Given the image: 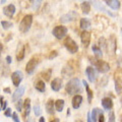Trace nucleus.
<instances>
[{"label": "nucleus", "mask_w": 122, "mask_h": 122, "mask_svg": "<svg viewBox=\"0 0 122 122\" xmlns=\"http://www.w3.org/2000/svg\"><path fill=\"white\" fill-rule=\"evenodd\" d=\"M65 91L68 95H77V93H81V83L77 77H73L69 79L66 83Z\"/></svg>", "instance_id": "obj_1"}, {"label": "nucleus", "mask_w": 122, "mask_h": 122, "mask_svg": "<svg viewBox=\"0 0 122 122\" xmlns=\"http://www.w3.org/2000/svg\"><path fill=\"white\" fill-rule=\"evenodd\" d=\"M90 62L93 64L95 69H96L98 72H101V73H106L110 70V65L106 61H103L100 59H93L92 57H90Z\"/></svg>", "instance_id": "obj_2"}, {"label": "nucleus", "mask_w": 122, "mask_h": 122, "mask_svg": "<svg viewBox=\"0 0 122 122\" xmlns=\"http://www.w3.org/2000/svg\"><path fill=\"white\" fill-rule=\"evenodd\" d=\"M33 24V15L26 14L22 17V20L20 24V30L21 33H28Z\"/></svg>", "instance_id": "obj_3"}, {"label": "nucleus", "mask_w": 122, "mask_h": 122, "mask_svg": "<svg viewBox=\"0 0 122 122\" xmlns=\"http://www.w3.org/2000/svg\"><path fill=\"white\" fill-rule=\"evenodd\" d=\"M63 45H64V47L66 48V50L69 53H71V54H74V53H76L78 51L77 44H76L74 42V40L72 39V38H70V37H67L66 39L64 40Z\"/></svg>", "instance_id": "obj_4"}, {"label": "nucleus", "mask_w": 122, "mask_h": 122, "mask_svg": "<svg viewBox=\"0 0 122 122\" xmlns=\"http://www.w3.org/2000/svg\"><path fill=\"white\" fill-rule=\"evenodd\" d=\"M67 32H68V30H67L66 26H64V25H57V26H55V28L53 29L52 34H53V36H54L56 39L61 40V39H63V38L67 35Z\"/></svg>", "instance_id": "obj_5"}, {"label": "nucleus", "mask_w": 122, "mask_h": 122, "mask_svg": "<svg viewBox=\"0 0 122 122\" xmlns=\"http://www.w3.org/2000/svg\"><path fill=\"white\" fill-rule=\"evenodd\" d=\"M86 75L90 82H95L98 77V71L92 66H87L86 68Z\"/></svg>", "instance_id": "obj_6"}, {"label": "nucleus", "mask_w": 122, "mask_h": 122, "mask_svg": "<svg viewBox=\"0 0 122 122\" xmlns=\"http://www.w3.org/2000/svg\"><path fill=\"white\" fill-rule=\"evenodd\" d=\"M38 63H39V61H38V59L36 58V57H33L32 59H30L28 63H26L25 65V71L28 74H33L34 72H35L36 70V67L38 65Z\"/></svg>", "instance_id": "obj_7"}, {"label": "nucleus", "mask_w": 122, "mask_h": 122, "mask_svg": "<svg viewBox=\"0 0 122 122\" xmlns=\"http://www.w3.org/2000/svg\"><path fill=\"white\" fill-rule=\"evenodd\" d=\"M22 79H24V74H22V72L20 70L14 71L13 73L11 74V81H12V83L14 86L18 87V86H20V82L22 81Z\"/></svg>", "instance_id": "obj_8"}, {"label": "nucleus", "mask_w": 122, "mask_h": 122, "mask_svg": "<svg viewBox=\"0 0 122 122\" xmlns=\"http://www.w3.org/2000/svg\"><path fill=\"white\" fill-rule=\"evenodd\" d=\"M77 18V13L75 11H70L68 13H65L63 14L62 16L60 17V22L61 24H66V22H69V21H72Z\"/></svg>", "instance_id": "obj_9"}, {"label": "nucleus", "mask_w": 122, "mask_h": 122, "mask_svg": "<svg viewBox=\"0 0 122 122\" xmlns=\"http://www.w3.org/2000/svg\"><path fill=\"white\" fill-rule=\"evenodd\" d=\"M81 41L85 48L89 47L91 43V33L87 32V30H82V33L81 34Z\"/></svg>", "instance_id": "obj_10"}, {"label": "nucleus", "mask_w": 122, "mask_h": 122, "mask_svg": "<svg viewBox=\"0 0 122 122\" xmlns=\"http://www.w3.org/2000/svg\"><path fill=\"white\" fill-rule=\"evenodd\" d=\"M15 6H14V4H8L7 6H5L4 8H3V13H4L7 17H9V18H12L13 17V15H14V13H15Z\"/></svg>", "instance_id": "obj_11"}, {"label": "nucleus", "mask_w": 122, "mask_h": 122, "mask_svg": "<svg viewBox=\"0 0 122 122\" xmlns=\"http://www.w3.org/2000/svg\"><path fill=\"white\" fill-rule=\"evenodd\" d=\"M62 86H63V81H62V79L59 77L54 78L51 82V89L54 92H59Z\"/></svg>", "instance_id": "obj_12"}, {"label": "nucleus", "mask_w": 122, "mask_h": 122, "mask_svg": "<svg viewBox=\"0 0 122 122\" xmlns=\"http://www.w3.org/2000/svg\"><path fill=\"white\" fill-rule=\"evenodd\" d=\"M25 86H18L12 94V102H16L18 100H20L21 96L25 94Z\"/></svg>", "instance_id": "obj_13"}, {"label": "nucleus", "mask_w": 122, "mask_h": 122, "mask_svg": "<svg viewBox=\"0 0 122 122\" xmlns=\"http://www.w3.org/2000/svg\"><path fill=\"white\" fill-rule=\"evenodd\" d=\"M25 45L20 43L16 50V60L17 61H21L25 58Z\"/></svg>", "instance_id": "obj_14"}, {"label": "nucleus", "mask_w": 122, "mask_h": 122, "mask_svg": "<svg viewBox=\"0 0 122 122\" xmlns=\"http://www.w3.org/2000/svg\"><path fill=\"white\" fill-rule=\"evenodd\" d=\"M102 106L103 108H104L106 111H109V110L112 109L113 107V102H112V99L109 98V97H105L102 99Z\"/></svg>", "instance_id": "obj_15"}, {"label": "nucleus", "mask_w": 122, "mask_h": 122, "mask_svg": "<svg viewBox=\"0 0 122 122\" xmlns=\"http://www.w3.org/2000/svg\"><path fill=\"white\" fill-rule=\"evenodd\" d=\"M82 97L81 95H75V96L72 98V107H73V109H78L79 107L81 105V102H82Z\"/></svg>", "instance_id": "obj_16"}, {"label": "nucleus", "mask_w": 122, "mask_h": 122, "mask_svg": "<svg viewBox=\"0 0 122 122\" xmlns=\"http://www.w3.org/2000/svg\"><path fill=\"white\" fill-rule=\"evenodd\" d=\"M105 3L114 10H118L121 6V2L118 1V0H106Z\"/></svg>", "instance_id": "obj_17"}, {"label": "nucleus", "mask_w": 122, "mask_h": 122, "mask_svg": "<svg viewBox=\"0 0 122 122\" xmlns=\"http://www.w3.org/2000/svg\"><path fill=\"white\" fill-rule=\"evenodd\" d=\"M54 110H55V107H54V101L52 99H49L48 102L46 103V111H47L48 114H54Z\"/></svg>", "instance_id": "obj_18"}, {"label": "nucleus", "mask_w": 122, "mask_h": 122, "mask_svg": "<svg viewBox=\"0 0 122 122\" xmlns=\"http://www.w3.org/2000/svg\"><path fill=\"white\" fill-rule=\"evenodd\" d=\"M79 25H81V29H82L83 30H89L91 28V20H89V18H85V17H82L81 20V24H79Z\"/></svg>", "instance_id": "obj_19"}, {"label": "nucleus", "mask_w": 122, "mask_h": 122, "mask_svg": "<svg viewBox=\"0 0 122 122\" xmlns=\"http://www.w3.org/2000/svg\"><path fill=\"white\" fill-rule=\"evenodd\" d=\"M64 105H65V102H64V100H61V99L54 102V107L57 112H62L64 109Z\"/></svg>", "instance_id": "obj_20"}, {"label": "nucleus", "mask_w": 122, "mask_h": 122, "mask_svg": "<svg viewBox=\"0 0 122 122\" xmlns=\"http://www.w3.org/2000/svg\"><path fill=\"white\" fill-rule=\"evenodd\" d=\"M81 8L83 14H89L91 11V2L90 1H82Z\"/></svg>", "instance_id": "obj_21"}, {"label": "nucleus", "mask_w": 122, "mask_h": 122, "mask_svg": "<svg viewBox=\"0 0 122 122\" xmlns=\"http://www.w3.org/2000/svg\"><path fill=\"white\" fill-rule=\"evenodd\" d=\"M82 85L86 86V94H87V101H89V103L92 102V100H93V97H94V93L93 91H92L90 89V86L89 83H87L86 81H82Z\"/></svg>", "instance_id": "obj_22"}, {"label": "nucleus", "mask_w": 122, "mask_h": 122, "mask_svg": "<svg viewBox=\"0 0 122 122\" xmlns=\"http://www.w3.org/2000/svg\"><path fill=\"white\" fill-rule=\"evenodd\" d=\"M24 108H25V117H28L30 112V100L28 98L24 101Z\"/></svg>", "instance_id": "obj_23"}, {"label": "nucleus", "mask_w": 122, "mask_h": 122, "mask_svg": "<svg viewBox=\"0 0 122 122\" xmlns=\"http://www.w3.org/2000/svg\"><path fill=\"white\" fill-rule=\"evenodd\" d=\"M102 113V110H100L99 108H95L93 109V111L91 113V118H92V121L93 122H98V117L99 115Z\"/></svg>", "instance_id": "obj_24"}, {"label": "nucleus", "mask_w": 122, "mask_h": 122, "mask_svg": "<svg viewBox=\"0 0 122 122\" xmlns=\"http://www.w3.org/2000/svg\"><path fill=\"white\" fill-rule=\"evenodd\" d=\"M35 89L37 91H39L41 92V93H44V92L46 91V83L44 81H37L36 82V85H35Z\"/></svg>", "instance_id": "obj_25"}, {"label": "nucleus", "mask_w": 122, "mask_h": 122, "mask_svg": "<svg viewBox=\"0 0 122 122\" xmlns=\"http://www.w3.org/2000/svg\"><path fill=\"white\" fill-rule=\"evenodd\" d=\"M92 50H93L95 56L97 57V58H101V57L103 56V51L102 49L99 47L98 45H93V47H92Z\"/></svg>", "instance_id": "obj_26"}, {"label": "nucleus", "mask_w": 122, "mask_h": 122, "mask_svg": "<svg viewBox=\"0 0 122 122\" xmlns=\"http://www.w3.org/2000/svg\"><path fill=\"white\" fill-rule=\"evenodd\" d=\"M115 91L117 94L122 93V79L121 78H115Z\"/></svg>", "instance_id": "obj_27"}, {"label": "nucleus", "mask_w": 122, "mask_h": 122, "mask_svg": "<svg viewBox=\"0 0 122 122\" xmlns=\"http://www.w3.org/2000/svg\"><path fill=\"white\" fill-rule=\"evenodd\" d=\"M15 108H16V110L18 112L22 111V108H24V101L22 100H18L15 102Z\"/></svg>", "instance_id": "obj_28"}, {"label": "nucleus", "mask_w": 122, "mask_h": 122, "mask_svg": "<svg viewBox=\"0 0 122 122\" xmlns=\"http://www.w3.org/2000/svg\"><path fill=\"white\" fill-rule=\"evenodd\" d=\"M1 25L3 26V29L4 30H8V29H10L11 26L13 25V24L11 21H7V20H2L1 21Z\"/></svg>", "instance_id": "obj_29"}, {"label": "nucleus", "mask_w": 122, "mask_h": 122, "mask_svg": "<svg viewBox=\"0 0 122 122\" xmlns=\"http://www.w3.org/2000/svg\"><path fill=\"white\" fill-rule=\"evenodd\" d=\"M51 74H52V69H48L47 71H45V72H44V73H43V78L45 79V81H50Z\"/></svg>", "instance_id": "obj_30"}, {"label": "nucleus", "mask_w": 122, "mask_h": 122, "mask_svg": "<svg viewBox=\"0 0 122 122\" xmlns=\"http://www.w3.org/2000/svg\"><path fill=\"white\" fill-rule=\"evenodd\" d=\"M33 110H34V113H35L36 116H40L41 115V107L40 105H35L33 107Z\"/></svg>", "instance_id": "obj_31"}, {"label": "nucleus", "mask_w": 122, "mask_h": 122, "mask_svg": "<svg viewBox=\"0 0 122 122\" xmlns=\"http://www.w3.org/2000/svg\"><path fill=\"white\" fill-rule=\"evenodd\" d=\"M99 43H100V48L103 47V48H105L106 50H107V47H108V45H107L106 40L104 39V38H101V39L99 40Z\"/></svg>", "instance_id": "obj_32"}, {"label": "nucleus", "mask_w": 122, "mask_h": 122, "mask_svg": "<svg viewBox=\"0 0 122 122\" xmlns=\"http://www.w3.org/2000/svg\"><path fill=\"white\" fill-rule=\"evenodd\" d=\"M30 3H33L34 9L37 10V9H39V7H40V5H41L42 1H30Z\"/></svg>", "instance_id": "obj_33"}, {"label": "nucleus", "mask_w": 122, "mask_h": 122, "mask_svg": "<svg viewBox=\"0 0 122 122\" xmlns=\"http://www.w3.org/2000/svg\"><path fill=\"white\" fill-rule=\"evenodd\" d=\"M108 122H116V117H115V113H114V112H111L109 114Z\"/></svg>", "instance_id": "obj_34"}, {"label": "nucleus", "mask_w": 122, "mask_h": 122, "mask_svg": "<svg viewBox=\"0 0 122 122\" xmlns=\"http://www.w3.org/2000/svg\"><path fill=\"white\" fill-rule=\"evenodd\" d=\"M11 117H12V119H13L14 122H20V118H18V115H17L16 112H13L12 114H11Z\"/></svg>", "instance_id": "obj_35"}, {"label": "nucleus", "mask_w": 122, "mask_h": 122, "mask_svg": "<svg viewBox=\"0 0 122 122\" xmlns=\"http://www.w3.org/2000/svg\"><path fill=\"white\" fill-rule=\"evenodd\" d=\"M57 56H58V52H57V51H52L50 53V55H49L48 58L49 59H54L55 57H57Z\"/></svg>", "instance_id": "obj_36"}, {"label": "nucleus", "mask_w": 122, "mask_h": 122, "mask_svg": "<svg viewBox=\"0 0 122 122\" xmlns=\"http://www.w3.org/2000/svg\"><path fill=\"white\" fill-rule=\"evenodd\" d=\"M11 114H12V110L10 108H7L4 111V116H6V117H11Z\"/></svg>", "instance_id": "obj_37"}, {"label": "nucleus", "mask_w": 122, "mask_h": 122, "mask_svg": "<svg viewBox=\"0 0 122 122\" xmlns=\"http://www.w3.org/2000/svg\"><path fill=\"white\" fill-rule=\"evenodd\" d=\"M98 122H105V117H104V114H103V112L100 114V115H99Z\"/></svg>", "instance_id": "obj_38"}, {"label": "nucleus", "mask_w": 122, "mask_h": 122, "mask_svg": "<svg viewBox=\"0 0 122 122\" xmlns=\"http://www.w3.org/2000/svg\"><path fill=\"white\" fill-rule=\"evenodd\" d=\"M6 109H7V102L4 101V102H3V104H2V106H1V111H2V110H4V111H5Z\"/></svg>", "instance_id": "obj_39"}, {"label": "nucleus", "mask_w": 122, "mask_h": 122, "mask_svg": "<svg viewBox=\"0 0 122 122\" xmlns=\"http://www.w3.org/2000/svg\"><path fill=\"white\" fill-rule=\"evenodd\" d=\"M5 60H6V62L8 63V64H10L11 62H12V58H11V56H6V58H5Z\"/></svg>", "instance_id": "obj_40"}, {"label": "nucleus", "mask_w": 122, "mask_h": 122, "mask_svg": "<svg viewBox=\"0 0 122 122\" xmlns=\"http://www.w3.org/2000/svg\"><path fill=\"white\" fill-rule=\"evenodd\" d=\"M87 122H93V121H92V118H91V113H90V112L87 113Z\"/></svg>", "instance_id": "obj_41"}, {"label": "nucleus", "mask_w": 122, "mask_h": 122, "mask_svg": "<svg viewBox=\"0 0 122 122\" xmlns=\"http://www.w3.org/2000/svg\"><path fill=\"white\" fill-rule=\"evenodd\" d=\"M3 91H4V93H7V94H10V89H9V87H6V89H4V90H3Z\"/></svg>", "instance_id": "obj_42"}, {"label": "nucleus", "mask_w": 122, "mask_h": 122, "mask_svg": "<svg viewBox=\"0 0 122 122\" xmlns=\"http://www.w3.org/2000/svg\"><path fill=\"white\" fill-rule=\"evenodd\" d=\"M2 50H3V45L1 42H0V55H1V53H2Z\"/></svg>", "instance_id": "obj_43"}, {"label": "nucleus", "mask_w": 122, "mask_h": 122, "mask_svg": "<svg viewBox=\"0 0 122 122\" xmlns=\"http://www.w3.org/2000/svg\"><path fill=\"white\" fill-rule=\"evenodd\" d=\"M50 122H60V120H59V118H54V119L51 120Z\"/></svg>", "instance_id": "obj_44"}, {"label": "nucleus", "mask_w": 122, "mask_h": 122, "mask_svg": "<svg viewBox=\"0 0 122 122\" xmlns=\"http://www.w3.org/2000/svg\"><path fill=\"white\" fill-rule=\"evenodd\" d=\"M39 122H45V117H40Z\"/></svg>", "instance_id": "obj_45"}, {"label": "nucleus", "mask_w": 122, "mask_h": 122, "mask_svg": "<svg viewBox=\"0 0 122 122\" xmlns=\"http://www.w3.org/2000/svg\"><path fill=\"white\" fill-rule=\"evenodd\" d=\"M26 122H34V120L32 119V118H30V117H29V119L26 120Z\"/></svg>", "instance_id": "obj_46"}, {"label": "nucleus", "mask_w": 122, "mask_h": 122, "mask_svg": "<svg viewBox=\"0 0 122 122\" xmlns=\"http://www.w3.org/2000/svg\"><path fill=\"white\" fill-rule=\"evenodd\" d=\"M67 115H70V109L68 108V110H67Z\"/></svg>", "instance_id": "obj_47"}, {"label": "nucleus", "mask_w": 122, "mask_h": 122, "mask_svg": "<svg viewBox=\"0 0 122 122\" xmlns=\"http://www.w3.org/2000/svg\"><path fill=\"white\" fill-rule=\"evenodd\" d=\"M0 3H2V4H3V3H5V0H1V1H0Z\"/></svg>", "instance_id": "obj_48"}, {"label": "nucleus", "mask_w": 122, "mask_h": 122, "mask_svg": "<svg viewBox=\"0 0 122 122\" xmlns=\"http://www.w3.org/2000/svg\"><path fill=\"white\" fill-rule=\"evenodd\" d=\"M75 122H83V121H81V120H77V121H75Z\"/></svg>", "instance_id": "obj_49"}, {"label": "nucleus", "mask_w": 122, "mask_h": 122, "mask_svg": "<svg viewBox=\"0 0 122 122\" xmlns=\"http://www.w3.org/2000/svg\"><path fill=\"white\" fill-rule=\"evenodd\" d=\"M0 111H1V104H0Z\"/></svg>", "instance_id": "obj_50"}, {"label": "nucleus", "mask_w": 122, "mask_h": 122, "mask_svg": "<svg viewBox=\"0 0 122 122\" xmlns=\"http://www.w3.org/2000/svg\"><path fill=\"white\" fill-rule=\"evenodd\" d=\"M121 103H122V98H121Z\"/></svg>", "instance_id": "obj_51"}, {"label": "nucleus", "mask_w": 122, "mask_h": 122, "mask_svg": "<svg viewBox=\"0 0 122 122\" xmlns=\"http://www.w3.org/2000/svg\"><path fill=\"white\" fill-rule=\"evenodd\" d=\"M121 33H122V29H121Z\"/></svg>", "instance_id": "obj_52"}]
</instances>
